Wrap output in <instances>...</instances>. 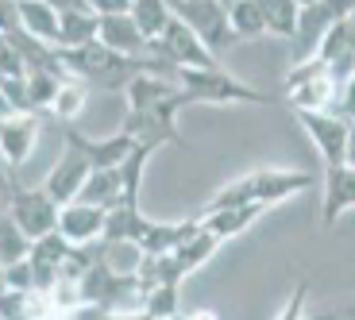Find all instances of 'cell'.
Here are the masks:
<instances>
[{
    "instance_id": "14",
    "label": "cell",
    "mask_w": 355,
    "mask_h": 320,
    "mask_svg": "<svg viewBox=\"0 0 355 320\" xmlns=\"http://www.w3.org/2000/svg\"><path fill=\"white\" fill-rule=\"evenodd\" d=\"M97 43L105 51L120 54V58H147V39L139 35V27L132 24V12L128 16H97Z\"/></svg>"
},
{
    "instance_id": "18",
    "label": "cell",
    "mask_w": 355,
    "mask_h": 320,
    "mask_svg": "<svg viewBox=\"0 0 355 320\" xmlns=\"http://www.w3.org/2000/svg\"><path fill=\"white\" fill-rule=\"evenodd\" d=\"M81 205L101 208V213H112L116 205H124V181H120V170H93L85 178L78 193Z\"/></svg>"
},
{
    "instance_id": "36",
    "label": "cell",
    "mask_w": 355,
    "mask_h": 320,
    "mask_svg": "<svg viewBox=\"0 0 355 320\" xmlns=\"http://www.w3.org/2000/svg\"><path fill=\"white\" fill-rule=\"evenodd\" d=\"M344 166L355 170V127H352V139H347V162H344Z\"/></svg>"
},
{
    "instance_id": "34",
    "label": "cell",
    "mask_w": 355,
    "mask_h": 320,
    "mask_svg": "<svg viewBox=\"0 0 355 320\" xmlns=\"http://www.w3.org/2000/svg\"><path fill=\"white\" fill-rule=\"evenodd\" d=\"M189 320H220V312L216 309H197V312H186Z\"/></svg>"
},
{
    "instance_id": "8",
    "label": "cell",
    "mask_w": 355,
    "mask_h": 320,
    "mask_svg": "<svg viewBox=\"0 0 355 320\" xmlns=\"http://www.w3.org/2000/svg\"><path fill=\"white\" fill-rule=\"evenodd\" d=\"M89 174H93L89 159L78 151V147H70V143H66L62 159L51 166V174H46V181H43V189H46V197H51L54 205L66 208V205H73V201H78V193H81V186H85Z\"/></svg>"
},
{
    "instance_id": "2",
    "label": "cell",
    "mask_w": 355,
    "mask_h": 320,
    "mask_svg": "<svg viewBox=\"0 0 355 320\" xmlns=\"http://www.w3.org/2000/svg\"><path fill=\"white\" fill-rule=\"evenodd\" d=\"M182 93L189 97V105H270L275 97H266L263 89H251L240 78L216 70H174Z\"/></svg>"
},
{
    "instance_id": "7",
    "label": "cell",
    "mask_w": 355,
    "mask_h": 320,
    "mask_svg": "<svg viewBox=\"0 0 355 320\" xmlns=\"http://www.w3.org/2000/svg\"><path fill=\"white\" fill-rule=\"evenodd\" d=\"M347 12H352V4H320V0L302 4V16H297V35H293L297 62H305V58H313V54H317V46L324 43V35H329V27L340 24Z\"/></svg>"
},
{
    "instance_id": "26",
    "label": "cell",
    "mask_w": 355,
    "mask_h": 320,
    "mask_svg": "<svg viewBox=\"0 0 355 320\" xmlns=\"http://www.w3.org/2000/svg\"><path fill=\"white\" fill-rule=\"evenodd\" d=\"M27 255H31V240L16 228L12 216H0V267L8 270L16 263H24Z\"/></svg>"
},
{
    "instance_id": "24",
    "label": "cell",
    "mask_w": 355,
    "mask_h": 320,
    "mask_svg": "<svg viewBox=\"0 0 355 320\" xmlns=\"http://www.w3.org/2000/svg\"><path fill=\"white\" fill-rule=\"evenodd\" d=\"M263 16H266V35H278L293 43L302 4H293V0H263Z\"/></svg>"
},
{
    "instance_id": "5",
    "label": "cell",
    "mask_w": 355,
    "mask_h": 320,
    "mask_svg": "<svg viewBox=\"0 0 355 320\" xmlns=\"http://www.w3.org/2000/svg\"><path fill=\"white\" fill-rule=\"evenodd\" d=\"M293 120L302 124L309 143L317 147L324 170H336L347 162V139H352V124L340 112H293Z\"/></svg>"
},
{
    "instance_id": "39",
    "label": "cell",
    "mask_w": 355,
    "mask_h": 320,
    "mask_svg": "<svg viewBox=\"0 0 355 320\" xmlns=\"http://www.w3.org/2000/svg\"><path fill=\"white\" fill-rule=\"evenodd\" d=\"M170 320H189V317H186V312H178V317H170Z\"/></svg>"
},
{
    "instance_id": "22",
    "label": "cell",
    "mask_w": 355,
    "mask_h": 320,
    "mask_svg": "<svg viewBox=\"0 0 355 320\" xmlns=\"http://www.w3.org/2000/svg\"><path fill=\"white\" fill-rule=\"evenodd\" d=\"M228 16H232L236 43H248V39H263L266 35L263 0H236V4H228Z\"/></svg>"
},
{
    "instance_id": "11",
    "label": "cell",
    "mask_w": 355,
    "mask_h": 320,
    "mask_svg": "<svg viewBox=\"0 0 355 320\" xmlns=\"http://www.w3.org/2000/svg\"><path fill=\"white\" fill-rule=\"evenodd\" d=\"M66 143L78 147V151L89 159V166H93V170H120L128 162V154L135 151V143L128 139L124 132H116L112 139H89V135L66 127Z\"/></svg>"
},
{
    "instance_id": "4",
    "label": "cell",
    "mask_w": 355,
    "mask_h": 320,
    "mask_svg": "<svg viewBox=\"0 0 355 320\" xmlns=\"http://www.w3.org/2000/svg\"><path fill=\"white\" fill-rule=\"evenodd\" d=\"M174 16L201 39V46L220 62V54L236 46V31H232V16L228 4L220 0H182V4H170Z\"/></svg>"
},
{
    "instance_id": "23",
    "label": "cell",
    "mask_w": 355,
    "mask_h": 320,
    "mask_svg": "<svg viewBox=\"0 0 355 320\" xmlns=\"http://www.w3.org/2000/svg\"><path fill=\"white\" fill-rule=\"evenodd\" d=\"M216 251H220V240H216L213 231H205V224H201V231H197V235H189V240L174 251V258H178V267L186 270V278H189L193 270H201L205 263L216 255Z\"/></svg>"
},
{
    "instance_id": "31",
    "label": "cell",
    "mask_w": 355,
    "mask_h": 320,
    "mask_svg": "<svg viewBox=\"0 0 355 320\" xmlns=\"http://www.w3.org/2000/svg\"><path fill=\"white\" fill-rule=\"evenodd\" d=\"M305 320H355V301H336L320 312H309Z\"/></svg>"
},
{
    "instance_id": "27",
    "label": "cell",
    "mask_w": 355,
    "mask_h": 320,
    "mask_svg": "<svg viewBox=\"0 0 355 320\" xmlns=\"http://www.w3.org/2000/svg\"><path fill=\"white\" fill-rule=\"evenodd\" d=\"M139 312L147 320H170V317H178V312H182V290H178V285H159V290H147Z\"/></svg>"
},
{
    "instance_id": "30",
    "label": "cell",
    "mask_w": 355,
    "mask_h": 320,
    "mask_svg": "<svg viewBox=\"0 0 355 320\" xmlns=\"http://www.w3.org/2000/svg\"><path fill=\"white\" fill-rule=\"evenodd\" d=\"M19 181H16V170L8 166V162L0 159V216H8L12 205H16V197H19Z\"/></svg>"
},
{
    "instance_id": "40",
    "label": "cell",
    "mask_w": 355,
    "mask_h": 320,
    "mask_svg": "<svg viewBox=\"0 0 355 320\" xmlns=\"http://www.w3.org/2000/svg\"><path fill=\"white\" fill-rule=\"evenodd\" d=\"M352 27H355V4H352Z\"/></svg>"
},
{
    "instance_id": "21",
    "label": "cell",
    "mask_w": 355,
    "mask_h": 320,
    "mask_svg": "<svg viewBox=\"0 0 355 320\" xmlns=\"http://www.w3.org/2000/svg\"><path fill=\"white\" fill-rule=\"evenodd\" d=\"M170 19H174V8L162 4V0H132V24L139 27V35L147 39V46L159 43L162 31L170 27Z\"/></svg>"
},
{
    "instance_id": "29",
    "label": "cell",
    "mask_w": 355,
    "mask_h": 320,
    "mask_svg": "<svg viewBox=\"0 0 355 320\" xmlns=\"http://www.w3.org/2000/svg\"><path fill=\"white\" fill-rule=\"evenodd\" d=\"M309 317V278H297L293 294L286 297V305L278 309L275 320H305Z\"/></svg>"
},
{
    "instance_id": "32",
    "label": "cell",
    "mask_w": 355,
    "mask_h": 320,
    "mask_svg": "<svg viewBox=\"0 0 355 320\" xmlns=\"http://www.w3.org/2000/svg\"><path fill=\"white\" fill-rule=\"evenodd\" d=\"M336 112L344 116L347 124L355 127V73H352V81L344 85V93H340V100H336Z\"/></svg>"
},
{
    "instance_id": "20",
    "label": "cell",
    "mask_w": 355,
    "mask_h": 320,
    "mask_svg": "<svg viewBox=\"0 0 355 320\" xmlns=\"http://www.w3.org/2000/svg\"><path fill=\"white\" fill-rule=\"evenodd\" d=\"M266 208H255V205H240V208H224V213H209V216H201V224H205V231H213L216 240H236V235H243V231L251 228V224L263 216Z\"/></svg>"
},
{
    "instance_id": "17",
    "label": "cell",
    "mask_w": 355,
    "mask_h": 320,
    "mask_svg": "<svg viewBox=\"0 0 355 320\" xmlns=\"http://www.w3.org/2000/svg\"><path fill=\"white\" fill-rule=\"evenodd\" d=\"M147 228H151V220L143 216L139 205H116L112 213L105 216V235H101V243H135L139 247L143 235H147Z\"/></svg>"
},
{
    "instance_id": "3",
    "label": "cell",
    "mask_w": 355,
    "mask_h": 320,
    "mask_svg": "<svg viewBox=\"0 0 355 320\" xmlns=\"http://www.w3.org/2000/svg\"><path fill=\"white\" fill-rule=\"evenodd\" d=\"M282 89L293 112H336V100L344 93L320 58L293 62V70L282 78Z\"/></svg>"
},
{
    "instance_id": "6",
    "label": "cell",
    "mask_w": 355,
    "mask_h": 320,
    "mask_svg": "<svg viewBox=\"0 0 355 320\" xmlns=\"http://www.w3.org/2000/svg\"><path fill=\"white\" fill-rule=\"evenodd\" d=\"M58 213H62V208L46 197V189L35 186V189H19V197H16V205H12L8 216L16 220V228L24 231L27 240L35 243V240H43V235H51V231H58Z\"/></svg>"
},
{
    "instance_id": "28",
    "label": "cell",
    "mask_w": 355,
    "mask_h": 320,
    "mask_svg": "<svg viewBox=\"0 0 355 320\" xmlns=\"http://www.w3.org/2000/svg\"><path fill=\"white\" fill-rule=\"evenodd\" d=\"M66 78H54V73H27V105H31V112L35 116H46L54 105V97H58V89H62Z\"/></svg>"
},
{
    "instance_id": "13",
    "label": "cell",
    "mask_w": 355,
    "mask_h": 320,
    "mask_svg": "<svg viewBox=\"0 0 355 320\" xmlns=\"http://www.w3.org/2000/svg\"><path fill=\"white\" fill-rule=\"evenodd\" d=\"M105 216L101 208H89L81 205V201H73V205H66L62 213H58V235H62L70 247H89V243H101V235H105Z\"/></svg>"
},
{
    "instance_id": "35",
    "label": "cell",
    "mask_w": 355,
    "mask_h": 320,
    "mask_svg": "<svg viewBox=\"0 0 355 320\" xmlns=\"http://www.w3.org/2000/svg\"><path fill=\"white\" fill-rule=\"evenodd\" d=\"M12 116H16V112H12V105L4 100V93H0V124H4V120H12Z\"/></svg>"
},
{
    "instance_id": "33",
    "label": "cell",
    "mask_w": 355,
    "mask_h": 320,
    "mask_svg": "<svg viewBox=\"0 0 355 320\" xmlns=\"http://www.w3.org/2000/svg\"><path fill=\"white\" fill-rule=\"evenodd\" d=\"M12 31H19V4L0 0V35H12Z\"/></svg>"
},
{
    "instance_id": "37",
    "label": "cell",
    "mask_w": 355,
    "mask_h": 320,
    "mask_svg": "<svg viewBox=\"0 0 355 320\" xmlns=\"http://www.w3.org/2000/svg\"><path fill=\"white\" fill-rule=\"evenodd\" d=\"M8 294V278H4V267H0V297Z\"/></svg>"
},
{
    "instance_id": "19",
    "label": "cell",
    "mask_w": 355,
    "mask_h": 320,
    "mask_svg": "<svg viewBox=\"0 0 355 320\" xmlns=\"http://www.w3.org/2000/svg\"><path fill=\"white\" fill-rule=\"evenodd\" d=\"M19 31L46 46H58V8L54 4H39V0L19 4Z\"/></svg>"
},
{
    "instance_id": "10",
    "label": "cell",
    "mask_w": 355,
    "mask_h": 320,
    "mask_svg": "<svg viewBox=\"0 0 355 320\" xmlns=\"http://www.w3.org/2000/svg\"><path fill=\"white\" fill-rule=\"evenodd\" d=\"M355 208V170L352 166H336L324 170V181H320V224L324 228H336L340 216Z\"/></svg>"
},
{
    "instance_id": "9",
    "label": "cell",
    "mask_w": 355,
    "mask_h": 320,
    "mask_svg": "<svg viewBox=\"0 0 355 320\" xmlns=\"http://www.w3.org/2000/svg\"><path fill=\"white\" fill-rule=\"evenodd\" d=\"M120 132L128 135L132 143H147V147H182V132H178V112L174 108H155V112H128L124 116V127Z\"/></svg>"
},
{
    "instance_id": "38",
    "label": "cell",
    "mask_w": 355,
    "mask_h": 320,
    "mask_svg": "<svg viewBox=\"0 0 355 320\" xmlns=\"http://www.w3.org/2000/svg\"><path fill=\"white\" fill-rule=\"evenodd\" d=\"M39 320H62V317H58V312H51V317H39Z\"/></svg>"
},
{
    "instance_id": "15",
    "label": "cell",
    "mask_w": 355,
    "mask_h": 320,
    "mask_svg": "<svg viewBox=\"0 0 355 320\" xmlns=\"http://www.w3.org/2000/svg\"><path fill=\"white\" fill-rule=\"evenodd\" d=\"M35 139H39V116H12L0 124V159L8 162L12 170L24 166L35 151Z\"/></svg>"
},
{
    "instance_id": "16",
    "label": "cell",
    "mask_w": 355,
    "mask_h": 320,
    "mask_svg": "<svg viewBox=\"0 0 355 320\" xmlns=\"http://www.w3.org/2000/svg\"><path fill=\"white\" fill-rule=\"evenodd\" d=\"M201 231V216H186V220H151L147 235H143L139 251L143 258H159V255H174L189 235Z\"/></svg>"
},
{
    "instance_id": "12",
    "label": "cell",
    "mask_w": 355,
    "mask_h": 320,
    "mask_svg": "<svg viewBox=\"0 0 355 320\" xmlns=\"http://www.w3.org/2000/svg\"><path fill=\"white\" fill-rule=\"evenodd\" d=\"M58 8V46L62 51H73V46H85V43H97V12H93V4H85V0H70V4H54Z\"/></svg>"
},
{
    "instance_id": "1",
    "label": "cell",
    "mask_w": 355,
    "mask_h": 320,
    "mask_svg": "<svg viewBox=\"0 0 355 320\" xmlns=\"http://www.w3.org/2000/svg\"><path fill=\"white\" fill-rule=\"evenodd\" d=\"M317 186L309 170H278V166H263V170H251L243 178H232L209 197V205L201 208V216L209 213H224V208H240V205H255V208H270V205H282L290 197L305 193V189Z\"/></svg>"
},
{
    "instance_id": "25",
    "label": "cell",
    "mask_w": 355,
    "mask_h": 320,
    "mask_svg": "<svg viewBox=\"0 0 355 320\" xmlns=\"http://www.w3.org/2000/svg\"><path fill=\"white\" fill-rule=\"evenodd\" d=\"M89 93H93L89 85H81V81L66 78V81H62V89H58V97H54V105H51V112H46V116H54V120H62V127H70V120H78V112L85 108Z\"/></svg>"
}]
</instances>
